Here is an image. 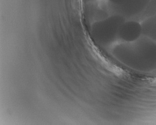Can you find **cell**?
<instances>
[{"label": "cell", "instance_id": "cell-3", "mask_svg": "<svg viewBox=\"0 0 156 125\" xmlns=\"http://www.w3.org/2000/svg\"><path fill=\"white\" fill-rule=\"evenodd\" d=\"M150 0H115L110 4L113 14H118L126 20L140 17L148 6Z\"/></svg>", "mask_w": 156, "mask_h": 125}, {"label": "cell", "instance_id": "cell-2", "mask_svg": "<svg viewBox=\"0 0 156 125\" xmlns=\"http://www.w3.org/2000/svg\"><path fill=\"white\" fill-rule=\"evenodd\" d=\"M126 20L119 15L112 14L94 22L91 28L93 38L101 45H111L118 39L119 28Z\"/></svg>", "mask_w": 156, "mask_h": 125}, {"label": "cell", "instance_id": "cell-4", "mask_svg": "<svg viewBox=\"0 0 156 125\" xmlns=\"http://www.w3.org/2000/svg\"><path fill=\"white\" fill-rule=\"evenodd\" d=\"M143 35L142 24L135 20H126L120 26L118 39L124 42L136 40Z\"/></svg>", "mask_w": 156, "mask_h": 125}, {"label": "cell", "instance_id": "cell-7", "mask_svg": "<svg viewBox=\"0 0 156 125\" xmlns=\"http://www.w3.org/2000/svg\"><path fill=\"white\" fill-rule=\"evenodd\" d=\"M87 2H91L94 1H95V0H86Z\"/></svg>", "mask_w": 156, "mask_h": 125}, {"label": "cell", "instance_id": "cell-6", "mask_svg": "<svg viewBox=\"0 0 156 125\" xmlns=\"http://www.w3.org/2000/svg\"><path fill=\"white\" fill-rule=\"evenodd\" d=\"M156 13V0H150L148 6L140 16L146 18Z\"/></svg>", "mask_w": 156, "mask_h": 125}, {"label": "cell", "instance_id": "cell-1", "mask_svg": "<svg viewBox=\"0 0 156 125\" xmlns=\"http://www.w3.org/2000/svg\"><path fill=\"white\" fill-rule=\"evenodd\" d=\"M112 54L122 64L139 72L156 70V41L142 35L136 40L116 45Z\"/></svg>", "mask_w": 156, "mask_h": 125}, {"label": "cell", "instance_id": "cell-5", "mask_svg": "<svg viewBox=\"0 0 156 125\" xmlns=\"http://www.w3.org/2000/svg\"><path fill=\"white\" fill-rule=\"evenodd\" d=\"M141 24L143 35L156 41V13L145 18Z\"/></svg>", "mask_w": 156, "mask_h": 125}]
</instances>
